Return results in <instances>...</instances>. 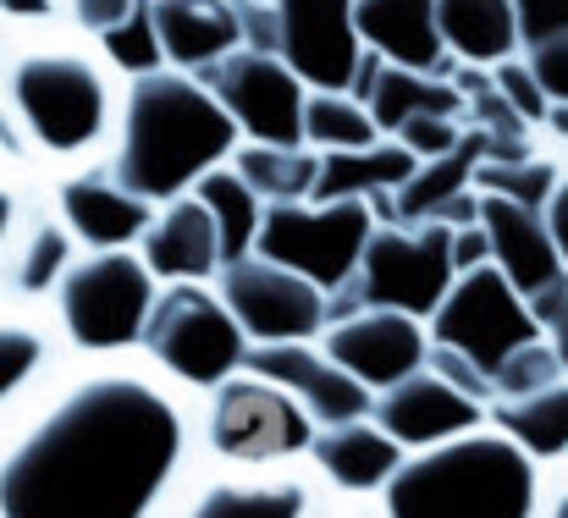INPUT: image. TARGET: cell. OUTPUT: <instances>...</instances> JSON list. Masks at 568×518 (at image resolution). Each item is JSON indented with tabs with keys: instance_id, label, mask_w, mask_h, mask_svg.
<instances>
[{
	"instance_id": "obj_1",
	"label": "cell",
	"mask_w": 568,
	"mask_h": 518,
	"mask_svg": "<svg viewBox=\"0 0 568 518\" xmlns=\"http://www.w3.org/2000/svg\"><path fill=\"white\" fill-rule=\"evenodd\" d=\"M183 447L178 408L139 380L72 392L0 464V518H144Z\"/></svg>"
},
{
	"instance_id": "obj_2",
	"label": "cell",
	"mask_w": 568,
	"mask_h": 518,
	"mask_svg": "<svg viewBox=\"0 0 568 518\" xmlns=\"http://www.w3.org/2000/svg\"><path fill=\"white\" fill-rule=\"evenodd\" d=\"M237 139V122L221 100L183 72H139L128 94V139L116 176L139 199H172L204 166H215Z\"/></svg>"
},
{
	"instance_id": "obj_3",
	"label": "cell",
	"mask_w": 568,
	"mask_h": 518,
	"mask_svg": "<svg viewBox=\"0 0 568 518\" xmlns=\"http://www.w3.org/2000/svg\"><path fill=\"white\" fill-rule=\"evenodd\" d=\"M536 469L514 441L469 436L392 469V518H530Z\"/></svg>"
},
{
	"instance_id": "obj_4",
	"label": "cell",
	"mask_w": 568,
	"mask_h": 518,
	"mask_svg": "<svg viewBox=\"0 0 568 518\" xmlns=\"http://www.w3.org/2000/svg\"><path fill=\"white\" fill-rule=\"evenodd\" d=\"M6 94L44 150H83L105 128V83L83 55H22Z\"/></svg>"
},
{
	"instance_id": "obj_5",
	"label": "cell",
	"mask_w": 568,
	"mask_h": 518,
	"mask_svg": "<svg viewBox=\"0 0 568 518\" xmlns=\"http://www.w3.org/2000/svg\"><path fill=\"white\" fill-rule=\"evenodd\" d=\"M371 237V204L354 199H332L321 210L304 204H271L254 226V248L298 276H310L315 287H343L359 265V248Z\"/></svg>"
},
{
	"instance_id": "obj_6",
	"label": "cell",
	"mask_w": 568,
	"mask_h": 518,
	"mask_svg": "<svg viewBox=\"0 0 568 518\" xmlns=\"http://www.w3.org/2000/svg\"><path fill=\"white\" fill-rule=\"evenodd\" d=\"M359 287L343 304H371V309H403V315H430L442 293L453 287V232L430 221L419 237L408 232H371L359 248ZM337 304V309H343Z\"/></svg>"
},
{
	"instance_id": "obj_7",
	"label": "cell",
	"mask_w": 568,
	"mask_h": 518,
	"mask_svg": "<svg viewBox=\"0 0 568 518\" xmlns=\"http://www.w3.org/2000/svg\"><path fill=\"white\" fill-rule=\"evenodd\" d=\"M436 315V343L442 347H458L469 364H480L486 375L514 353V347L536 343V321L530 309L519 304L514 282L491 265H469L458 287L442 293V304L430 309Z\"/></svg>"
},
{
	"instance_id": "obj_8",
	"label": "cell",
	"mask_w": 568,
	"mask_h": 518,
	"mask_svg": "<svg viewBox=\"0 0 568 518\" xmlns=\"http://www.w3.org/2000/svg\"><path fill=\"white\" fill-rule=\"evenodd\" d=\"M210 94L221 100V111L248 128L260 144H298L304 139V89L298 72L287 61H276V50H226L215 61L199 67Z\"/></svg>"
},
{
	"instance_id": "obj_9",
	"label": "cell",
	"mask_w": 568,
	"mask_h": 518,
	"mask_svg": "<svg viewBox=\"0 0 568 518\" xmlns=\"http://www.w3.org/2000/svg\"><path fill=\"white\" fill-rule=\"evenodd\" d=\"M139 337L183 380H221L243 364V326L199 287H172L161 304H150Z\"/></svg>"
},
{
	"instance_id": "obj_10",
	"label": "cell",
	"mask_w": 568,
	"mask_h": 518,
	"mask_svg": "<svg viewBox=\"0 0 568 518\" xmlns=\"http://www.w3.org/2000/svg\"><path fill=\"white\" fill-rule=\"evenodd\" d=\"M61 315H67L72 343L83 347L133 343L144 332V315H150V271L139 260H128L122 248L100 254V260H89L67 276Z\"/></svg>"
},
{
	"instance_id": "obj_11",
	"label": "cell",
	"mask_w": 568,
	"mask_h": 518,
	"mask_svg": "<svg viewBox=\"0 0 568 518\" xmlns=\"http://www.w3.org/2000/svg\"><path fill=\"white\" fill-rule=\"evenodd\" d=\"M276 55L315 89H348V72L365 50L354 28V0H271Z\"/></svg>"
},
{
	"instance_id": "obj_12",
	"label": "cell",
	"mask_w": 568,
	"mask_h": 518,
	"mask_svg": "<svg viewBox=\"0 0 568 518\" xmlns=\"http://www.w3.org/2000/svg\"><path fill=\"white\" fill-rule=\"evenodd\" d=\"M226 309L237 326H248L265 343H298L326 321L321 287L276 260H232L226 271Z\"/></svg>"
},
{
	"instance_id": "obj_13",
	"label": "cell",
	"mask_w": 568,
	"mask_h": 518,
	"mask_svg": "<svg viewBox=\"0 0 568 518\" xmlns=\"http://www.w3.org/2000/svg\"><path fill=\"white\" fill-rule=\"evenodd\" d=\"M210 436L226 458H287L298 447H310V419L293 397H282L276 386L260 380H226L215 392V414H210Z\"/></svg>"
},
{
	"instance_id": "obj_14",
	"label": "cell",
	"mask_w": 568,
	"mask_h": 518,
	"mask_svg": "<svg viewBox=\"0 0 568 518\" xmlns=\"http://www.w3.org/2000/svg\"><path fill=\"white\" fill-rule=\"evenodd\" d=\"M475 221L486 232V254H497V271L514 282V293H536V287H547V282L564 276L558 243H552V232L541 226V215L530 204L491 193V199H480V215Z\"/></svg>"
},
{
	"instance_id": "obj_15",
	"label": "cell",
	"mask_w": 568,
	"mask_h": 518,
	"mask_svg": "<svg viewBox=\"0 0 568 518\" xmlns=\"http://www.w3.org/2000/svg\"><path fill=\"white\" fill-rule=\"evenodd\" d=\"M248 369L265 375V380H276V386H293V392L310 403V414L326 419V425L359 419V414L371 408V392H365L343 364H326V358H315L310 347H298V343L254 347V353H248Z\"/></svg>"
},
{
	"instance_id": "obj_16",
	"label": "cell",
	"mask_w": 568,
	"mask_h": 518,
	"mask_svg": "<svg viewBox=\"0 0 568 518\" xmlns=\"http://www.w3.org/2000/svg\"><path fill=\"white\" fill-rule=\"evenodd\" d=\"M332 358L359 386H392L408 369H419L425 337H419V326L403 309H376V315H359V321L332 332Z\"/></svg>"
},
{
	"instance_id": "obj_17",
	"label": "cell",
	"mask_w": 568,
	"mask_h": 518,
	"mask_svg": "<svg viewBox=\"0 0 568 518\" xmlns=\"http://www.w3.org/2000/svg\"><path fill=\"white\" fill-rule=\"evenodd\" d=\"M480 419V403L464 397L458 386H447L442 375H403L392 380V392L381 397V425L392 441H447L458 430H469Z\"/></svg>"
},
{
	"instance_id": "obj_18",
	"label": "cell",
	"mask_w": 568,
	"mask_h": 518,
	"mask_svg": "<svg viewBox=\"0 0 568 518\" xmlns=\"http://www.w3.org/2000/svg\"><path fill=\"white\" fill-rule=\"evenodd\" d=\"M354 28L376 55L408 72L447 67V44L436 33V0H354Z\"/></svg>"
},
{
	"instance_id": "obj_19",
	"label": "cell",
	"mask_w": 568,
	"mask_h": 518,
	"mask_svg": "<svg viewBox=\"0 0 568 518\" xmlns=\"http://www.w3.org/2000/svg\"><path fill=\"white\" fill-rule=\"evenodd\" d=\"M166 61L204 67L243 44V0H150Z\"/></svg>"
},
{
	"instance_id": "obj_20",
	"label": "cell",
	"mask_w": 568,
	"mask_h": 518,
	"mask_svg": "<svg viewBox=\"0 0 568 518\" xmlns=\"http://www.w3.org/2000/svg\"><path fill=\"white\" fill-rule=\"evenodd\" d=\"M61 210H67V221H72L89 243H100V248L128 243V237H139V232L150 226V204H144L139 193L105 182V176H78V182H67V187H61Z\"/></svg>"
},
{
	"instance_id": "obj_21",
	"label": "cell",
	"mask_w": 568,
	"mask_h": 518,
	"mask_svg": "<svg viewBox=\"0 0 568 518\" xmlns=\"http://www.w3.org/2000/svg\"><path fill=\"white\" fill-rule=\"evenodd\" d=\"M315 441V458L321 469L337 480V486H354V491H371L381 486L403 458H397V441L386 430H371L359 419H337L326 436H310Z\"/></svg>"
},
{
	"instance_id": "obj_22",
	"label": "cell",
	"mask_w": 568,
	"mask_h": 518,
	"mask_svg": "<svg viewBox=\"0 0 568 518\" xmlns=\"http://www.w3.org/2000/svg\"><path fill=\"white\" fill-rule=\"evenodd\" d=\"M436 33L469 61H508L519 39L508 0H436Z\"/></svg>"
},
{
	"instance_id": "obj_23",
	"label": "cell",
	"mask_w": 568,
	"mask_h": 518,
	"mask_svg": "<svg viewBox=\"0 0 568 518\" xmlns=\"http://www.w3.org/2000/svg\"><path fill=\"white\" fill-rule=\"evenodd\" d=\"M150 271L161 276H210V265L221 260L215 254V221L204 204H178L166 210V221L150 232V248H144Z\"/></svg>"
},
{
	"instance_id": "obj_24",
	"label": "cell",
	"mask_w": 568,
	"mask_h": 518,
	"mask_svg": "<svg viewBox=\"0 0 568 518\" xmlns=\"http://www.w3.org/2000/svg\"><path fill=\"white\" fill-rule=\"evenodd\" d=\"M408 172H414V150H403V144L337 150V155H326V161L315 166L310 193L332 204V199H354V193H371V187H386V182H403Z\"/></svg>"
},
{
	"instance_id": "obj_25",
	"label": "cell",
	"mask_w": 568,
	"mask_h": 518,
	"mask_svg": "<svg viewBox=\"0 0 568 518\" xmlns=\"http://www.w3.org/2000/svg\"><path fill=\"white\" fill-rule=\"evenodd\" d=\"M365 111H371V122H381V128H397L403 116H419V111H430V116H458L464 100H458V89L436 83L430 72L381 67L376 89H371V100H365Z\"/></svg>"
},
{
	"instance_id": "obj_26",
	"label": "cell",
	"mask_w": 568,
	"mask_h": 518,
	"mask_svg": "<svg viewBox=\"0 0 568 518\" xmlns=\"http://www.w3.org/2000/svg\"><path fill=\"white\" fill-rule=\"evenodd\" d=\"M486 155V128H475V133H464V139H453V150H442L425 172L414 166V172L397 182V215L403 221H425V210L436 204V199H447V193H458L469 172H475V161Z\"/></svg>"
},
{
	"instance_id": "obj_27",
	"label": "cell",
	"mask_w": 568,
	"mask_h": 518,
	"mask_svg": "<svg viewBox=\"0 0 568 518\" xmlns=\"http://www.w3.org/2000/svg\"><path fill=\"white\" fill-rule=\"evenodd\" d=\"M497 425L519 441V447H530V453H541V458H552V453H564L568 447V386H541V392H525V397H508L503 408H497Z\"/></svg>"
},
{
	"instance_id": "obj_28",
	"label": "cell",
	"mask_w": 568,
	"mask_h": 518,
	"mask_svg": "<svg viewBox=\"0 0 568 518\" xmlns=\"http://www.w3.org/2000/svg\"><path fill=\"white\" fill-rule=\"evenodd\" d=\"M199 204L210 210L215 221V254L232 265L248 254L254 243V226H260V204H254V187L243 176H226V172H210L199 182Z\"/></svg>"
},
{
	"instance_id": "obj_29",
	"label": "cell",
	"mask_w": 568,
	"mask_h": 518,
	"mask_svg": "<svg viewBox=\"0 0 568 518\" xmlns=\"http://www.w3.org/2000/svg\"><path fill=\"white\" fill-rule=\"evenodd\" d=\"M304 139H315L321 150H365L376 144V122L359 100H348L343 89H321L315 100H304Z\"/></svg>"
},
{
	"instance_id": "obj_30",
	"label": "cell",
	"mask_w": 568,
	"mask_h": 518,
	"mask_svg": "<svg viewBox=\"0 0 568 518\" xmlns=\"http://www.w3.org/2000/svg\"><path fill=\"white\" fill-rule=\"evenodd\" d=\"M315 166H321L315 155H298L287 144H260V150L237 155V176L265 199H304L315 182Z\"/></svg>"
},
{
	"instance_id": "obj_31",
	"label": "cell",
	"mask_w": 568,
	"mask_h": 518,
	"mask_svg": "<svg viewBox=\"0 0 568 518\" xmlns=\"http://www.w3.org/2000/svg\"><path fill=\"white\" fill-rule=\"evenodd\" d=\"M100 44H105V55H111L122 72H133V78H139V72H161V61H166L161 33H155V17H150V0H133V11L100 33Z\"/></svg>"
},
{
	"instance_id": "obj_32",
	"label": "cell",
	"mask_w": 568,
	"mask_h": 518,
	"mask_svg": "<svg viewBox=\"0 0 568 518\" xmlns=\"http://www.w3.org/2000/svg\"><path fill=\"white\" fill-rule=\"evenodd\" d=\"M304 514V491L298 486H282V491H237V486H221L199 502L193 518H298Z\"/></svg>"
},
{
	"instance_id": "obj_33",
	"label": "cell",
	"mask_w": 568,
	"mask_h": 518,
	"mask_svg": "<svg viewBox=\"0 0 568 518\" xmlns=\"http://www.w3.org/2000/svg\"><path fill=\"white\" fill-rule=\"evenodd\" d=\"M475 176H480V187L486 193H503V199H519V204H541L547 193H552V166H541V161H475Z\"/></svg>"
},
{
	"instance_id": "obj_34",
	"label": "cell",
	"mask_w": 568,
	"mask_h": 518,
	"mask_svg": "<svg viewBox=\"0 0 568 518\" xmlns=\"http://www.w3.org/2000/svg\"><path fill=\"white\" fill-rule=\"evenodd\" d=\"M503 397H525V392H541V386H552L558 380V353L552 347H541V343H525V347H514L491 375H486Z\"/></svg>"
},
{
	"instance_id": "obj_35",
	"label": "cell",
	"mask_w": 568,
	"mask_h": 518,
	"mask_svg": "<svg viewBox=\"0 0 568 518\" xmlns=\"http://www.w3.org/2000/svg\"><path fill=\"white\" fill-rule=\"evenodd\" d=\"M61 265H67V237H61L55 226H44V232L28 243V260H22V271H17V287H22V293H39V287H50V282L61 276Z\"/></svg>"
},
{
	"instance_id": "obj_36",
	"label": "cell",
	"mask_w": 568,
	"mask_h": 518,
	"mask_svg": "<svg viewBox=\"0 0 568 518\" xmlns=\"http://www.w3.org/2000/svg\"><path fill=\"white\" fill-rule=\"evenodd\" d=\"M33 364H39V337L22 326H0V403L33 375Z\"/></svg>"
},
{
	"instance_id": "obj_37",
	"label": "cell",
	"mask_w": 568,
	"mask_h": 518,
	"mask_svg": "<svg viewBox=\"0 0 568 518\" xmlns=\"http://www.w3.org/2000/svg\"><path fill=\"white\" fill-rule=\"evenodd\" d=\"M514 6V33L525 44H541L552 33H568V0H508Z\"/></svg>"
},
{
	"instance_id": "obj_38",
	"label": "cell",
	"mask_w": 568,
	"mask_h": 518,
	"mask_svg": "<svg viewBox=\"0 0 568 518\" xmlns=\"http://www.w3.org/2000/svg\"><path fill=\"white\" fill-rule=\"evenodd\" d=\"M530 78L541 83L547 100L568 105V33H552V39L530 44Z\"/></svg>"
},
{
	"instance_id": "obj_39",
	"label": "cell",
	"mask_w": 568,
	"mask_h": 518,
	"mask_svg": "<svg viewBox=\"0 0 568 518\" xmlns=\"http://www.w3.org/2000/svg\"><path fill=\"white\" fill-rule=\"evenodd\" d=\"M469 122L475 128H486V133H508V139H525V116L514 111V100L503 94V89H475L469 94Z\"/></svg>"
},
{
	"instance_id": "obj_40",
	"label": "cell",
	"mask_w": 568,
	"mask_h": 518,
	"mask_svg": "<svg viewBox=\"0 0 568 518\" xmlns=\"http://www.w3.org/2000/svg\"><path fill=\"white\" fill-rule=\"evenodd\" d=\"M397 133H403V150H414V155H442V150H453V139H458L453 116H430V111L403 116Z\"/></svg>"
},
{
	"instance_id": "obj_41",
	"label": "cell",
	"mask_w": 568,
	"mask_h": 518,
	"mask_svg": "<svg viewBox=\"0 0 568 518\" xmlns=\"http://www.w3.org/2000/svg\"><path fill=\"white\" fill-rule=\"evenodd\" d=\"M497 89L514 100V111H519L525 122H541V116H547V105H552V100L541 94V83L530 78V67H514V61H508V67H497Z\"/></svg>"
},
{
	"instance_id": "obj_42",
	"label": "cell",
	"mask_w": 568,
	"mask_h": 518,
	"mask_svg": "<svg viewBox=\"0 0 568 518\" xmlns=\"http://www.w3.org/2000/svg\"><path fill=\"white\" fill-rule=\"evenodd\" d=\"M436 375H442L447 386H458L464 397H475V403H480V397L491 392L486 369H480V364H469V358H464L458 347H436Z\"/></svg>"
},
{
	"instance_id": "obj_43",
	"label": "cell",
	"mask_w": 568,
	"mask_h": 518,
	"mask_svg": "<svg viewBox=\"0 0 568 518\" xmlns=\"http://www.w3.org/2000/svg\"><path fill=\"white\" fill-rule=\"evenodd\" d=\"M72 11H78V22H83L89 33H105L111 22H122V17L133 11V0H72Z\"/></svg>"
},
{
	"instance_id": "obj_44",
	"label": "cell",
	"mask_w": 568,
	"mask_h": 518,
	"mask_svg": "<svg viewBox=\"0 0 568 518\" xmlns=\"http://www.w3.org/2000/svg\"><path fill=\"white\" fill-rule=\"evenodd\" d=\"M425 215H430V221H442V226H469V221L480 215V199H469V193L458 187V193H447V199H436V204H430Z\"/></svg>"
},
{
	"instance_id": "obj_45",
	"label": "cell",
	"mask_w": 568,
	"mask_h": 518,
	"mask_svg": "<svg viewBox=\"0 0 568 518\" xmlns=\"http://www.w3.org/2000/svg\"><path fill=\"white\" fill-rule=\"evenodd\" d=\"M486 260V232L469 221L464 232H453V271H469V265H480Z\"/></svg>"
},
{
	"instance_id": "obj_46",
	"label": "cell",
	"mask_w": 568,
	"mask_h": 518,
	"mask_svg": "<svg viewBox=\"0 0 568 518\" xmlns=\"http://www.w3.org/2000/svg\"><path fill=\"white\" fill-rule=\"evenodd\" d=\"M547 232H552V243H558V254L568 260V182L558 187V199H552V215H547Z\"/></svg>"
},
{
	"instance_id": "obj_47",
	"label": "cell",
	"mask_w": 568,
	"mask_h": 518,
	"mask_svg": "<svg viewBox=\"0 0 568 518\" xmlns=\"http://www.w3.org/2000/svg\"><path fill=\"white\" fill-rule=\"evenodd\" d=\"M50 11H55V0H0V17H22V22H28V17L39 22V17H50Z\"/></svg>"
},
{
	"instance_id": "obj_48",
	"label": "cell",
	"mask_w": 568,
	"mask_h": 518,
	"mask_svg": "<svg viewBox=\"0 0 568 518\" xmlns=\"http://www.w3.org/2000/svg\"><path fill=\"white\" fill-rule=\"evenodd\" d=\"M547 326H552V337H558V364H564V369H568V298H564V304H558V315H552Z\"/></svg>"
},
{
	"instance_id": "obj_49",
	"label": "cell",
	"mask_w": 568,
	"mask_h": 518,
	"mask_svg": "<svg viewBox=\"0 0 568 518\" xmlns=\"http://www.w3.org/2000/svg\"><path fill=\"white\" fill-rule=\"evenodd\" d=\"M458 89L475 94V89H486V78H480V72H458Z\"/></svg>"
},
{
	"instance_id": "obj_50",
	"label": "cell",
	"mask_w": 568,
	"mask_h": 518,
	"mask_svg": "<svg viewBox=\"0 0 568 518\" xmlns=\"http://www.w3.org/2000/svg\"><path fill=\"white\" fill-rule=\"evenodd\" d=\"M6 226H11V193H0V243H6Z\"/></svg>"
},
{
	"instance_id": "obj_51",
	"label": "cell",
	"mask_w": 568,
	"mask_h": 518,
	"mask_svg": "<svg viewBox=\"0 0 568 518\" xmlns=\"http://www.w3.org/2000/svg\"><path fill=\"white\" fill-rule=\"evenodd\" d=\"M547 122H552L558 133H568V111H547Z\"/></svg>"
},
{
	"instance_id": "obj_52",
	"label": "cell",
	"mask_w": 568,
	"mask_h": 518,
	"mask_svg": "<svg viewBox=\"0 0 568 518\" xmlns=\"http://www.w3.org/2000/svg\"><path fill=\"white\" fill-rule=\"evenodd\" d=\"M558 518H568V502H564V508H558Z\"/></svg>"
}]
</instances>
